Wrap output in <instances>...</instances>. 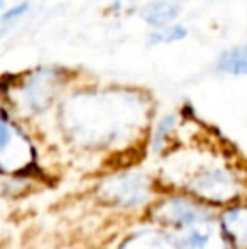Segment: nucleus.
Instances as JSON below:
<instances>
[{
	"mask_svg": "<svg viewBox=\"0 0 247 249\" xmlns=\"http://www.w3.org/2000/svg\"><path fill=\"white\" fill-rule=\"evenodd\" d=\"M156 175L163 190H175L218 210L247 200V166L224 153H203V158L173 161L163 158Z\"/></svg>",
	"mask_w": 247,
	"mask_h": 249,
	"instance_id": "f257e3e1",
	"label": "nucleus"
},
{
	"mask_svg": "<svg viewBox=\"0 0 247 249\" xmlns=\"http://www.w3.org/2000/svg\"><path fill=\"white\" fill-rule=\"evenodd\" d=\"M161 194L158 178L142 168L120 166L103 173L95 183V197L109 210L127 215L148 212Z\"/></svg>",
	"mask_w": 247,
	"mask_h": 249,
	"instance_id": "f03ea898",
	"label": "nucleus"
},
{
	"mask_svg": "<svg viewBox=\"0 0 247 249\" xmlns=\"http://www.w3.org/2000/svg\"><path fill=\"white\" fill-rule=\"evenodd\" d=\"M37 173L39 154L36 144L0 104V177L34 180Z\"/></svg>",
	"mask_w": 247,
	"mask_h": 249,
	"instance_id": "7ed1b4c3",
	"label": "nucleus"
},
{
	"mask_svg": "<svg viewBox=\"0 0 247 249\" xmlns=\"http://www.w3.org/2000/svg\"><path fill=\"white\" fill-rule=\"evenodd\" d=\"M142 219L165 232L175 234L217 219V210L181 192L163 190Z\"/></svg>",
	"mask_w": 247,
	"mask_h": 249,
	"instance_id": "20e7f679",
	"label": "nucleus"
},
{
	"mask_svg": "<svg viewBox=\"0 0 247 249\" xmlns=\"http://www.w3.org/2000/svg\"><path fill=\"white\" fill-rule=\"evenodd\" d=\"M217 226L227 249H247V200L217 210Z\"/></svg>",
	"mask_w": 247,
	"mask_h": 249,
	"instance_id": "39448f33",
	"label": "nucleus"
},
{
	"mask_svg": "<svg viewBox=\"0 0 247 249\" xmlns=\"http://www.w3.org/2000/svg\"><path fill=\"white\" fill-rule=\"evenodd\" d=\"M169 237L176 249H227L218 231L217 219L169 234Z\"/></svg>",
	"mask_w": 247,
	"mask_h": 249,
	"instance_id": "423d86ee",
	"label": "nucleus"
},
{
	"mask_svg": "<svg viewBox=\"0 0 247 249\" xmlns=\"http://www.w3.org/2000/svg\"><path fill=\"white\" fill-rule=\"evenodd\" d=\"M115 249H176L168 232L149 222H141L120 237Z\"/></svg>",
	"mask_w": 247,
	"mask_h": 249,
	"instance_id": "0eeeda50",
	"label": "nucleus"
},
{
	"mask_svg": "<svg viewBox=\"0 0 247 249\" xmlns=\"http://www.w3.org/2000/svg\"><path fill=\"white\" fill-rule=\"evenodd\" d=\"M176 129H178V117L175 114L163 115L152 131L149 132L148 144H146V151L149 156L154 158H165L168 156L171 151H175V138Z\"/></svg>",
	"mask_w": 247,
	"mask_h": 249,
	"instance_id": "6e6552de",
	"label": "nucleus"
},
{
	"mask_svg": "<svg viewBox=\"0 0 247 249\" xmlns=\"http://www.w3.org/2000/svg\"><path fill=\"white\" fill-rule=\"evenodd\" d=\"M180 14V5L173 0H156L152 3H148V5L142 9L141 16L149 26L154 27H168L169 22L178 17Z\"/></svg>",
	"mask_w": 247,
	"mask_h": 249,
	"instance_id": "1a4fd4ad",
	"label": "nucleus"
},
{
	"mask_svg": "<svg viewBox=\"0 0 247 249\" xmlns=\"http://www.w3.org/2000/svg\"><path fill=\"white\" fill-rule=\"evenodd\" d=\"M218 70L229 75H247V46L225 51L218 59Z\"/></svg>",
	"mask_w": 247,
	"mask_h": 249,
	"instance_id": "9d476101",
	"label": "nucleus"
},
{
	"mask_svg": "<svg viewBox=\"0 0 247 249\" xmlns=\"http://www.w3.org/2000/svg\"><path fill=\"white\" fill-rule=\"evenodd\" d=\"M188 31L183 26H168L159 29L158 33L151 34L149 36V41L151 44H161V43H175V41H180L183 37H186Z\"/></svg>",
	"mask_w": 247,
	"mask_h": 249,
	"instance_id": "9b49d317",
	"label": "nucleus"
},
{
	"mask_svg": "<svg viewBox=\"0 0 247 249\" xmlns=\"http://www.w3.org/2000/svg\"><path fill=\"white\" fill-rule=\"evenodd\" d=\"M29 9V5L27 3H20L19 7H16V9H10L7 14H3L2 20H12V19H17V17H20L22 14H26V10Z\"/></svg>",
	"mask_w": 247,
	"mask_h": 249,
	"instance_id": "f8f14e48",
	"label": "nucleus"
},
{
	"mask_svg": "<svg viewBox=\"0 0 247 249\" xmlns=\"http://www.w3.org/2000/svg\"><path fill=\"white\" fill-rule=\"evenodd\" d=\"M2 3H3V0H0V7H2Z\"/></svg>",
	"mask_w": 247,
	"mask_h": 249,
	"instance_id": "ddd939ff",
	"label": "nucleus"
}]
</instances>
